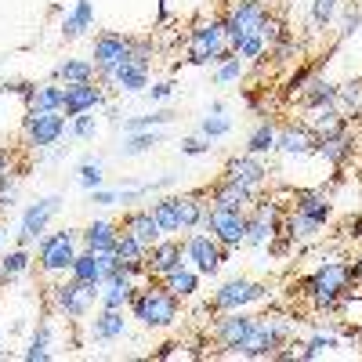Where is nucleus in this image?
I'll return each instance as SVG.
<instances>
[{
	"mask_svg": "<svg viewBox=\"0 0 362 362\" xmlns=\"http://www.w3.org/2000/svg\"><path fill=\"white\" fill-rule=\"evenodd\" d=\"M300 290L319 312H341L348 300L355 297V276H351V261L344 257H326L319 268H312Z\"/></svg>",
	"mask_w": 362,
	"mask_h": 362,
	"instance_id": "obj_1",
	"label": "nucleus"
},
{
	"mask_svg": "<svg viewBox=\"0 0 362 362\" xmlns=\"http://www.w3.org/2000/svg\"><path fill=\"white\" fill-rule=\"evenodd\" d=\"M127 312H131V319H138L145 329H167V326H174L177 315H181V300H177L160 279H148V283H138Z\"/></svg>",
	"mask_w": 362,
	"mask_h": 362,
	"instance_id": "obj_2",
	"label": "nucleus"
},
{
	"mask_svg": "<svg viewBox=\"0 0 362 362\" xmlns=\"http://www.w3.org/2000/svg\"><path fill=\"white\" fill-rule=\"evenodd\" d=\"M189 62L192 66H221L225 58H232L228 51V33H225V18H199L189 29Z\"/></svg>",
	"mask_w": 362,
	"mask_h": 362,
	"instance_id": "obj_3",
	"label": "nucleus"
},
{
	"mask_svg": "<svg viewBox=\"0 0 362 362\" xmlns=\"http://www.w3.org/2000/svg\"><path fill=\"white\" fill-rule=\"evenodd\" d=\"M293 334V322L290 319H279V315H254L247 337L239 341V348L232 355L239 358H272V351L283 348Z\"/></svg>",
	"mask_w": 362,
	"mask_h": 362,
	"instance_id": "obj_4",
	"label": "nucleus"
},
{
	"mask_svg": "<svg viewBox=\"0 0 362 362\" xmlns=\"http://www.w3.org/2000/svg\"><path fill=\"white\" fill-rule=\"evenodd\" d=\"M76 254H80V228L47 232L37 243V268L47 279H62V276H69Z\"/></svg>",
	"mask_w": 362,
	"mask_h": 362,
	"instance_id": "obj_5",
	"label": "nucleus"
},
{
	"mask_svg": "<svg viewBox=\"0 0 362 362\" xmlns=\"http://www.w3.org/2000/svg\"><path fill=\"white\" fill-rule=\"evenodd\" d=\"M98 297H102V286H83V283H76L73 276H62V279L47 290V305L62 315V319L80 322V319L90 315V308H95Z\"/></svg>",
	"mask_w": 362,
	"mask_h": 362,
	"instance_id": "obj_6",
	"label": "nucleus"
},
{
	"mask_svg": "<svg viewBox=\"0 0 362 362\" xmlns=\"http://www.w3.org/2000/svg\"><path fill=\"white\" fill-rule=\"evenodd\" d=\"M131 51H134V40L116 33V29H105V33L95 37V54H90V62H95V73H98L102 87H112L116 69L124 62H131Z\"/></svg>",
	"mask_w": 362,
	"mask_h": 362,
	"instance_id": "obj_7",
	"label": "nucleus"
},
{
	"mask_svg": "<svg viewBox=\"0 0 362 362\" xmlns=\"http://www.w3.org/2000/svg\"><path fill=\"white\" fill-rule=\"evenodd\" d=\"M22 134L25 145H33L37 153H47L69 134V116L66 112H29L22 116Z\"/></svg>",
	"mask_w": 362,
	"mask_h": 362,
	"instance_id": "obj_8",
	"label": "nucleus"
},
{
	"mask_svg": "<svg viewBox=\"0 0 362 362\" xmlns=\"http://www.w3.org/2000/svg\"><path fill=\"white\" fill-rule=\"evenodd\" d=\"M203 228L218 239V243L232 254L247 243V210H228V206H206V218Z\"/></svg>",
	"mask_w": 362,
	"mask_h": 362,
	"instance_id": "obj_9",
	"label": "nucleus"
},
{
	"mask_svg": "<svg viewBox=\"0 0 362 362\" xmlns=\"http://www.w3.org/2000/svg\"><path fill=\"white\" fill-rule=\"evenodd\" d=\"M268 297V286L264 283H254L247 276H235V279H225L214 293H210V312H243L257 300Z\"/></svg>",
	"mask_w": 362,
	"mask_h": 362,
	"instance_id": "obj_10",
	"label": "nucleus"
},
{
	"mask_svg": "<svg viewBox=\"0 0 362 362\" xmlns=\"http://www.w3.org/2000/svg\"><path fill=\"white\" fill-rule=\"evenodd\" d=\"M181 239H185V261L199 272V276H218L221 264L228 261V250L206 228H192V232H185Z\"/></svg>",
	"mask_w": 362,
	"mask_h": 362,
	"instance_id": "obj_11",
	"label": "nucleus"
},
{
	"mask_svg": "<svg viewBox=\"0 0 362 362\" xmlns=\"http://www.w3.org/2000/svg\"><path fill=\"white\" fill-rule=\"evenodd\" d=\"M62 210V196H44V199H37V203H29L25 210H22V221H18V232H15V243L18 247H33V243H40V239L47 235V225H51V218Z\"/></svg>",
	"mask_w": 362,
	"mask_h": 362,
	"instance_id": "obj_12",
	"label": "nucleus"
},
{
	"mask_svg": "<svg viewBox=\"0 0 362 362\" xmlns=\"http://www.w3.org/2000/svg\"><path fill=\"white\" fill-rule=\"evenodd\" d=\"M268 4L264 0H232L228 11H225V33H228V44L239 40V37H250V33H261V25L268 18Z\"/></svg>",
	"mask_w": 362,
	"mask_h": 362,
	"instance_id": "obj_13",
	"label": "nucleus"
},
{
	"mask_svg": "<svg viewBox=\"0 0 362 362\" xmlns=\"http://www.w3.org/2000/svg\"><path fill=\"white\" fill-rule=\"evenodd\" d=\"M181 264H189V261H185V239H177V235L156 239V243L148 247V254H145L148 279H163L167 272H174V268H181Z\"/></svg>",
	"mask_w": 362,
	"mask_h": 362,
	"instance_id": "obj_14",
	"label": "nucleus"
},
{
	"mask_svg": "<svg viewBox=\"0 0 362 362\" xmlns=\"http://www.w3.org/2000/svg\"><path fill=\"white\" fill-rule=\"evenodd\" d=\"M109 95L98 80H87V83H66V105L62 112L73 119V116H83V112H98L105 109Z\"/></svg>",
	"mask_w": 362,
	"mask_h": 362,
	"instance_id": "obj_15",
	"label": "nucleus"
},
{
	"mask_svg": "<svg viewBox=\"0 0 362 362\" xmlns=\"http://www.w3.org/2000/svg\"><path fill=\"white\" fill-rule=\"evenodd\" d=\"M250 322H254V315H247V308H243V312H218V322H214V344H218L225 355H232V351L239 348V341L247 337Z\"/></svg>",
	"mask_w": 362,
	"mask_h": 362,
	"instance_id": "obj_16",
	"label": "nucleus"
},
{
	"mask_svg": "<svg viewBox=\"0 0 362 362\" xmlns=\"http://www.w3.org/2000/svg\"><path fill=\"white\" fill-rule=\"evenodd\" d=\"M127 315H124V308H102V312H95V319L87 322V334H90V341L95 344H112V341H124L127 337Z\"/></svg>",
	"mask_w": 362,
	"mask_h": 362,
	"instance_id": "obj_17",
	"label": "nucleus"
},
{
	"mask_svg": "<svg viewBox=\"0 0 362 362\" xmlns=\"http://www.w3.org/2000/svg\"><path fill=\"white\" fill-rule=\"evenodd\" d=\"M206 199L214 203V206H228V210H250V206H254V199H257V189L221 177V181H214V185H210Z\"/></svg>",
	"mask_w": 362,
	"mask_h": 362,
	"instance_id": "obj_18",
	"label": "nucleus"
},
{
	"mask_svg": "<svg viewBox=\"0 0 362 362\" xmlns=\"http://www.w3.org/2000/svg\"><path fill=\"white\" fill-rule=\"evenodd\" d=\"M276 153L297 160V156H308L315 153V134L308 131V124L300 119V124H283L279 134H276Z\"/></svg>",
	"mask_w": 362,
	"mask_h": 362,
	"instance_id": "obj_19",
	"label": "nucleus"
},
{
	"mask_svg": "<svg viewBox=\"0 0 362 362\" xmlns=\"http://www.w3.org/2000/svg\"><path fill=\"white\" fill-rule=\"evenodd\" d=\"M355 153H358V141H355L351 131H341V134H334V138H315V156L326 160L329 167H344V163H351Z\"/></svg>",
	"mask_w": 362,
	"mask_h": 362,
	"instance_id": "obj_20",
	"label": "nucleus"
},
{
	"mask_svg": "<svg viewBox=\"0 0 362 362\" xmlns=\"http://www.w3.org/2000/svg\"><path fill=\"white\" fill-rule=\"evenodd\" d=\"M221 177L239 181V185H250V189H261L264 181H268V167L261 163V156L243 153V156H232V160L225 163V174H221Z\"/></svg>",
	"mask_w": 362,
	"mask_h": 362,
	"instance_id": "obj_21",
	"label": "nucleus"
},
{
	"mask_svg": "<svg viewBox=\"0 0 362 362\" xmlns=\"http://www.w3.org/2000/svg\"><path fill=\"white\" fill-rule=\"evenodd\" d=\"M305 124L315 138H334L348 131V116L337 105H319V109H305Z\"/></svg>",
	"mask_w": 362,
	"mask_h": 362,
	"instance_id": "obj_22",
	"label": "nucleus"
},
{
	"mask_svg": "<svg viewBox=\"0 0 362 362\" xmlns=\"http://www.w3.org/2000/svg\"><path fill=\"white\" fill-rule=\"evenodd\" d=\"M119 232H127V235H134L138 243L148 250L156 243V239H163V232H160V225H156V218H153V210L148 206H138V210H127V218H124V225H119Z\"/></svg>",
	"mask_w": 362,
	"mask_h": 362,
	"instance_id": "obj_23",
	"label": "nucleus"
},
{
	"mask_svg": "<svg viewBox=\"0 0 362 362\" xmlns=\"http://www.w3.org/2000/svg\"><path fill=\"white\" fill-rule=\"evenodd\" d=\"M62 105H66V83H58V80L33 83V90L25 98L29 112H62Z\"/></svg>",
	"mask_w": 362,
	"mask_h": 362,
	"instance_id": "obj_24",
	"label": "nucleus"
},
{
	"mask_svg": "<svg viewBox=\"0 0 362 362\" xmlns=\"http://www.w3.org/2000/svg\"><path fill=\"white\" fill-rule=\"evenodd\" d=\"M116 239H119V225L109 221V218H95L87 228H80V247L83 250H112L116 247Z\"/></svg>",
	"mask_w": 362,
	"mask_h": 362,
	"instance_id": "obj_25",
	"label": "nucleus"
},
{
	"mask_svg": "<svg viewBox=\"0 0 362 362\" xmlns=\"http://www.w3.org/2000/svg\"><path fill=\"white\" fill-rule=\"evenodd\" d=\"M293 210H297V214H305V218L322 221V225L334 218V203H329V196L322 189H300V192H293Z\"/></svg>",
	"mask_w": 362,
	"mask_h": 362,
	"instance_id": "obj_26",
	"label": "nucleus"
},
{
	"mask_svg": "<svg viewBox=\"0 0 362 362\" xmlns=\"http://www.w3.org/2000/svg\"><path fill=\"white\" fill-rule=\"evenodd\" d=\"M206 192H181L177 196V228L181 232H192V228H203V218H206Z\"/></svg>",
	"mask_w": 362,
	"mask_h": 362,
	"instance_id": "obj_27",
	"label": "nucleus"
},
{
	"mask_svg": "<svg viewBox=\"0 0 362 362\" xmlns=\"http://www.w3.org/2000/svg\"><path fill=\"white\" fill-rule=\"evenodd\" d=\"M87 29H95V4H90V0H73V8L62 15V37L76 40Z\"/></svg>",
	"mask_w": 362,
	"mask_h": 362,
	"instance_id": "obj_28",
	"label": "nucleus"
},
{
	"mask_svg": "<svg viewBox=\"0 0 362 362\" xmlns=\"http://www.w3.org/2000/svg\"><path fill=\"white\" fill-rule=\"evenodd\" d=\"M153 83L148 80V66H141V62H124L116 69V76H112V87L119 90V95H145V87Z\"/></svg>",
	"mask_w": 362,
	"mask_h": 362,
	"instance_id": "obj_29",
	"label": "nucleus"
},
{
	"mask_svg": "<svg viewBox=\"0 0 362 362\" xmlns=\"http://www.w3.org/2000/svg\"><path fill=\"white\" fill-rule=\"evenodd\" d=\"M322 221H315V218H305V214H286L283 218V235H290V243L293 247H305V243H315V239L322 235Z\"/></svg>",
	"mask_w": 362,
	"mask_h": 362,
	"instance_id": "obj_30",
	"label": "nucleus"
},
{
	"mask_svg": "<svg viewBox=\"0 0 362 362\" xmlns=\"http://www.w3.org/2000/svg\"><path fill=\"white\" fill-rule=\"evenodd\" d=\"M199 272L192 268V264H181V268H174V272H167V276L160 279L177 300H192L196 293H199Z\"/></svg>",
	"mask_w": 362,
	"mask_h": 362,
	"instance_id": "obj_31",
	"label": "nucleus"
},
{
	"mask_svg": "<svg viewBox=\"0 0 362 362\" xmlns=\"http://www.w3.org/2000/svg\"><path fill=\"white\" fill-rule=\"evenodd\" d=\"M112 250H116V261L124 264V268H131L138 279H145V276H148V272H145V254H148V250L138 243L134 235L119 232V239H116V247H112Z\"/></svg>",
	"mask_w": 362,
	"mask_h": 362,
	"instance_id": "obj_32",
	"label": "nucleus"
},
{
	"mask_svg": "<svg viewBox=\"0 0 362 362\" xmlns=\"http://www.w3.org/2000/svg\"><path fill=\"white\" fill-rule=\"evenodd\" d=\"M54 80L58 83H87V80H98V73H95L90 58H62L54 66Z\"/></svg>",
	"mask_w": 362,
	"mask_h": 362,
	"instance_id": "obj_33",
	"label": "nucleus"
},
{
	"mask_svg": "<svg viewBox=\"0 0 362 362\" xmlns=\"http://www.w3.org/2000/svg\"><path fill=\"white\" fill-rule=\"evenodd\" d=\"M276 134H279V127L272 124V119H257V127L247 134V153L250 156H268V153H276Z\"/></svg>",
	"mask_w": 362,
	"mask_h": 362,
	"instance_id": "obj_34",
	"label": "nucleus"
},
{
	"mask_svg": "<svg viewBox=\"0 0 362 362\" xmlns=\"http://www.w3.org/2000/svg\"><path fill=\"white\" fill-rule=\"evenodd\" d=\"M148 210H153V218L160 225L163 235H177V196H156L153 203H148Z\"/></svg>",
	"mask_w": 362,
	"mask_h": 362,
	"instance_id": "obj_35",
	"label": "nucleus"
},
{
	"mask_svg": "<svg viewBox=\"0 0 362 362\" xmlns=\"http://www.w3.org/2000/svg\"><path fill=\"white\" fill-rule=\"evenodd\" d=\"M174 119L170 109H153V112H141V116H127V119H119V127H124V134H134V131H160L167 127Z\"/></svg>",
	"mask_w": 362,
	"mask_h": 362,
	"instance_id": "obj_36",
	"label": "nucleus"
},
{
	"mask_svg": "<svg viewBox=\"0 0 362 362\" xmlns=\"http://www.w3.org/2000/svg\"><path fill=\"white\" fill-rule=\"evenodd\" d=\"M160 145V131H134V134H124L119 141V156H145Z\"/></svg>",
	"mask_w": 362,
	"mask_h": 362,
	"instance_id": "obj_37",
	"label": "nucleus"
},
{
	"mask_svg": "<svg viewBox=\"0 0 362 362\" xmlns=\"http://www.w3.org/2000/svg\"><path fill=\"white\" fill-rule=\"evenodd\" d=\"M54 351H51V322H40L33 329V337H29V348L22 351L25 362H47Z\"/></svg>",
	"mask_w": 362,
	"mask_h": 362,
	"instance_id": "obj_38",
	"label": "nucleus"
},
{
	"mask_svg": "<svg viewBox=\"0 0 362 362\" xmlns=\"http://www.w3.org/2000/svg\"><path fill=\"white\" fill-rule=\"evenodd\" d=\"M337 109L351 119V116H362V80H348V83H337Z\"/></svg>",
	"mask_w": 362,
	"mask_h": 362,
	"instance_id": "obj_39",
	"label": "nucleus"
},
{
	"mask_svg": "<svg viewBox=\"0 0 362 362\" xmlns=\"http://www.w3.org/2000/svg\"><path fill=\"white\" fill-rule=\"evenodd\" d=\"M228 51H232L235 58H243V62H261V58L268 54V44H264V37H261V33H250V37L232 40V44H228Z\"/></svg>",
	"mask_w": 362,
	"mask_h": 362,
	"instance_id": "obj_40",
	"label": "nucleus"
},
{
	"mask_svg": "<svg viewBox=\"0 0 362 362\" xmlns=\"http://www.w3.org/2000/svg\"><path fill=\"white\" fill-rule=\"evenodd\" d=\"M341 348V337L337 334H312L305 341V348H300V358L312 362V358H322V355H334Z\"/></svg>",
	"mask_w": 362,
	"mask_h": 362,
	"instance_id": "obj_41",
	"label": "nucleus"
},
{
	"mask_svg": "<svg viewBox=\"0 0 362 362\" xmlns=\"http://www.w3.org/2000/svg\"><path fill=\"white\" fill-rule=\"evenodd\" d=\"M0 264H4L8 279H22L29 272V264H33V254H29V247H15V250H8L4 257H0Z\"/></svg>",
	"mask_w": 362,
	"mask_h": 362,
	"instance_id": "obj_42",
	"label": "nucleus"
},
{
	"mask_svg": "<svg viewBox=\"0 0 362 362\" xmlns=\"http://www.w3.org/2000/svg\"><path fill=\"white\" fill-rule=\"evenodd\" d=\"M199 134H203L206 141L228 138V134H232V119H228L225 112H206V116L199 119Z\"/></svg>",
	"mask_w": 362,
	"mask_h": 362,
	"instance_id": "obj_43",
	"label": "nucleus"
},
{
	"mask_svg": "<svg viewBox=\"0 0 362 362\" xmlns=\"http://www.w3.org/2000/svg\"><path fill=\"white\" fill-rule=\"evenodd\" d=\"M344 8V0H312V25L315 29H326V25H334V18L341 15Z\"/></svg>",
	"mask_w": 362,
	"mask_h": 362,
	"instance_id": "obj_44",
	"label": "nucleus"
},
{
	"mask_svg": "<svg viewBox=\"0 0 362 362\" xmlns=\"http://www.w3.org/2000/svg\"><path fill=\"white\" fill-rule=\"evenodd\" d=\"M102 160H83L80 167H76V181H80V189H102Z\"/></svg>",
	"mask_w": 362,
	"mask_h": 362,
	"instance_id": "obj_45",
	"label": "nucleus"
},
{
	"mask_svg": "<svg viewBox=\"0 0 362 362\" xmlns=\"http://www.w3.org/2000/svg\"><path fill=\"white\" fill-rule=\"evenodd\" d=\"M247 66H250V62H243V58H235V54H232V58H225V62L218 66L214 80H218V83H235V80H243V76H247Z\"/></svg>",
	"mask_w": 362,
	"mask_h": 362,
	"instance_id": "obj_46",
	"label": "nucleus"
},
{
	"mask_svg": "<svg viewBox=\"0 0 362 362\" xmlns=\"http://www.w3.org/2000/svg\"><path fill=\"white\" fill-rule=\"evenodd\" d=\"M69 134L80 138V141H90L98 134V116L95 112H83V116H73L69 119Z\"/></svg>",
	"mask_w": 362,
	"mask_h": 362,
	"instance_id": "obj_47",
	"label": "nucleus"
},
{
	"mask_svg": "<svg viewBox=\"0 0 362 362\" xmlns=\"http://www.w3.org/2000/svg\"><path fill=\"white\" fill-rule=\"evenodd\" d=\"M341 11H344V15H341V29H337V37H341V40H348V37H355L358 29H362V8H358V4H344Z\"/></svg>",
	"mask_w": 362,
	"mask_h": 362,
	"instance_id": "obj_48",
	"label": "nucleus"
},
{
	"mask_svg": "<svg viewBox=\"0 0 362 362\" xmlns=\"http://www.w3.org/2000/svg\"><path fill=\"white\" fill-rule=\"evenodd\" d=\"M261 37H264L268 51H272V47H276L279 40H286V37H290V29L283 25V18H276V15H268V18H264V25H261Z\"/></svg>",
	"mask_w": 362,
	"mask_h": 362,
	"instance_id": "obj_49",
	"label": "nucleus"
},
{
	"mask_svg": "<svg viewBox=\"0 0 362 362\" xmlns=\"http://www.w3.org/2000/svg\"><path fill=\"white\" fill-rule=\"evenodd\" d=\"M181 156H203V153H210V141L203 138V134H192V138H181Z\"/></svg>",
	"mask_w": 362,
	"mask_h": 362,
	"instance_id": "obj_50",
	"label": "nucleus"
},
{
	"mask_svg": "<svg viewBox=\"0 0 362 362\" xmlns=\"http://www.w3.org/2000/svg\"><path fill=\"white\" fill-rule=\"evenodd\" d=\"M170 95H174V80H156V83L145 87V98L148 102H167Z\"/></svg>",
	"mask_w": 362,
	"mask_h": 362,
	"instance_id": "obj_51",
	"label": "nucleus"
},
{
	"mask_svg": "<svg viewBox=\"0 0 362 362\" xmlns=\"http://www.w3.org/2000/svg\"><path fill=\"white\" fill-rule=\"evenodd\" d=\"M87 199L95 206H119V189H90Z\"/></svg>",
	"mask_w": 362,
	"mask_h": 362,
	"instance_id": "obj_52",
	"label": "nucleus"
},
{
	"mask_svg": "<svg viewBox=\"0 0 362 362\" xmlns=\"http://www.w3.org/2000/svg\"><path fill=\"white\" fill-rule=\"evenodd\" d=\"M174 181H177V174H160L156 181H145V189H148V196H160L163 189L174 185Z\"/></svg>",
	"mask_w": 362,
	"mask_h": 362,
	"instance_id": "obj_53",
	"label": "nucleus"
},
{
	"mask_svg": "<svg viewBox=\"0 0 362 362\" xmlns=\"http://www.w3.org/2000/svg\"><path fill=\"white\" fill-rule=\"evenodd\" d=\"M18 203V185H11V189H0V214H4V210H11Z\"/></svg>",
	"mask_w": 362,
	"mask_h": 362,
	"instance_id": "obj_54",
	"label": "nucleus"
},
{
	"mask_svg": "<svg viewBox=\"0 0 362 362\" xmlns=\"http://www.w3.org/2000/svg\"><path fill=\"white\" fill-rule=\"evenodd\" d=\"M4 174H15V167H11V153L0 145V177H4Z\"/></svg>",
	"mask_w": 362,
	"mask_h": 362,
	"instance_id": "obj_55",
	"label": "nucleus"
},
{
	"mask_svg": "<svg viewBox=\"0 0 362 362\" xmlns=\"http://www.w3.org/2000/svg\"><path fill=\"white\" fill-rule=\"evenodd\" d=\"M351 276H355V286H362V254L351 257Z\"/></svg>",
	"mask_w": 362,
	"mask_h": 362,
	"instance_id": "obj_56",
	"label": "nucleus"
},
{
	"mask_svg": "<svg viewBox=\"0 0 362 362\" xmlns=\"http://www.w3.org/2000/svg\"><path fill=\"white\" fill-rule=\"evenodd\" d=\"M348 235H355V239H362V218H355V221H348Z\"/></svg>",
	"mask_w": 362,
	"mask_h": 362,
	"instance_id": "obj_57",
	"label": "nucleus"
},
{
	"mask_svg": "<svg viewBox=\"0 0 362 362\" xmlns=\"http://www.w3.org/2000/svg\"><path fill=\"white\" fill-rule=\"evenodd\" d=\"M348 337H362V319H358V322H355V326L348 329Z\"/></svg>",
	"mask_w": 362,
	"mask_h": 362,
	"instance_id": "obj_58",
	"label": "nucleus"
},
{
	"mask_svg": "<svg viewBox=\"0 0 362 362\" xmlns=\"http://www.w3.org/2000/svg\"><path fill=\"white\" fill-rule=\"evenodd\" d=\"M8 283H11V279H8V276H4V264H0V290H4V286H8Z\"/></svg>",
	"mask_w": 362,
	"mask_h": 362,
	"instance_id": "obj_59",
	"label": "nucleus"
},
{
	"mask_svg": "<svg viewBox=\"0 0 362 362\" xmlns=\"http://www.w3.org/2000/svg\"><path fill=\"white\" fill-rule=\"evenodd\" d=\"M0 358H8V348L4 344H0Z\"/></svg>",
	"mask_w": 362,
	"mask_h": 362,
	"instance_id": "obj_60",
	"label": "nucleus"
},
{
	"mask_svg": "<svg viewBox=\"0 0 362 362\" xmlns=\"http://www.w3.org/2000/svg\"><path fill=\"white\" fill-rule=\"evenodd\" d=\"M0 250H4V228H0Z\"/></svg>",
	"mask_w": 362,
	"mask_h": 362,
	"instance_id": "obj_61",
	"label": "nucleus"
}]
</instances>
